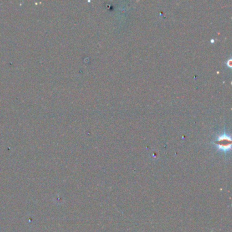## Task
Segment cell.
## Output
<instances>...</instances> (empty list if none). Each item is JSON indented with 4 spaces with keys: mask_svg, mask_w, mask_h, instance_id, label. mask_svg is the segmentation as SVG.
Returning <instances> with one entry per match:
<instances>
[{
    "mask_svg": "<svg viewBox=\"0 0 232 232\" xmlns=\"http://www.w3.org/2000/svg\"><path fill=\"white\" fill-rule=\"evenodd\" d=\"M216 143L217 144L218 148L219 149H221V150L225 151L229 150L231 148V136L226 134L225 133H223V134L218 137V139Z\"/></svg>",
    "mask_w": 232,
    "mask_h": 232,
    "instance_id": "6da1fadb",
    "label": "cell"
},
{
    "mask_svg": "<svg viewBox=\"0 0 232 232\" xmlns=\"http://www.w3.org/2000/svg\"><path fill=\"white\" fill-rule=\"evenodd\" d=\"M227 65L228 67H229V68H231V59H229L227 61Z\"/></svg>",
    "mask_w": 232,
    "mask_h": 232,
    "instance_id": "7a4b0ae2",
    "label": "cell"
}]
</instances>
